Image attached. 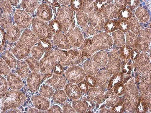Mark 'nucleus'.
<instances>
[{"mask_svg":"<svg viewBox=\"0 0 151 113\" xmlns=\"http://www.w3.org/2000/svg\"><path fill=\"white\" fill-rule=\"evenodd\" d=\"M49 25L50 28L54 33H59L62 30L61 24L57 20H53L50 22Z\"/></svg>","mask_w":151,"mask_h":113,"instance_id":"obj_24","label":"nucleus"},{"mask_svg":"<svg viewBox=\"0 0 151 113\" xmlns=\"http://www.w3.org/2000/svg\"><path fill=\"white\" fill-rule=\"evenodd\" d=\"M65 76L70 82L78 83L82 80L83 73L82 70L78 67H73L68 69Z\"/></svg>","mask_w":151,"mask_h":113,"instance_id":"obj_6","label":"nucleus"},{"mask_svg":"<svg viewBox=\"0 0 151 113\" xmlns=\"http://www.w3.org/2000/svg\"><path fill=\"white\" fill-rule=\"evenodd\" d=\"M22 112L19 109H14V110L9 112L8 113H21Z\"/></svg>","mask_w":151,"mask_h":113,"instance_id":"obj_37","label":"nucleus"},{"mask_svg":"<svg viewBox=\"0 0 151 113\" xmlns=\"http://www.w3.org/2000/svg\"><path fill=\"white\" fill-rule=\"evenodd\" d=\"M42 79V76L37 73L33 72L30 74L27 80L29 89L34 93L37 91Z\"/></svg>","mask_w":151,"mask_h":113,"instance_id":"obj_7","label":"nucleus"},{"mask_svg":"<svg viewBox=\"0 0 151 113\" xmlns=\"http://www.w3.org/2000/svg\"><path fill=\"white\" fill-rule=\"evenodd\" d=\"M46 83L57 89H60L66 85L67 82L65 78L61 75L54 74L52 78L47 80Z\"/></svg>","mask_w":151,"mask_h":113,"instance_id":"obj_9","label":"nucleus"},{"mask_svg":"<svg viewBox=\"0 0 151 113\" xmlns=\"http://www.w3.org/2000/svg\"><path fill=\"white\" fill-rule=\"evenodd\" d=\"M39 92L40 95L45 98L51 97L53 95L52 88L48 85L42 86L40 89Z\"/></svg>","mask_w":151,"mask_h":113,"instance_id":"obj_20","label":"nucleus"},{"mask_svg":"<svg viewBox=\"0 0 151 113\" xmlns=\"http://www.w3.org/2000/svg\"><path fill=\"white\" fill-rule=\"evenodd\" d=\"M32 54L34 58L39 60L44 53V51L39 45L33 46L31 50Z\"/></svg>","mask_w":151,"mask_h":113,"instance_id":"obj_22","label":"nucleus"},{"mask_svg":"<svg viewBox=\"0 0 151 113\" xmlns=\"http://www.w3.org/2000/svg\"><path fill=\"white\" fill-rule=\"evenodd\" d=\"M38 40L33 32L29 30H25L13 49V54L19 60L25 58L29 54L32 47Z\"/></svg>","mask_w":151,"mask_h":113,"instance_id":"obj_1","label":"nucleus"},{"mask_svg":"<svg viewBox=\"0 0 151 113\" xmlns=\"http://www.w3.org/2000/svg\"><path fill=\"white\" fill-rule=\"evenodd\" d=\"M37 15L40 19L47 21L51 19L52 14L49 8L46 5L42 4L38 8Z\"/></svg>","mask_w":151,"mask_h":113,"instance_id":"obj_13","label":"nucleus"},{"mask_svg":"<svg viewBox=\"0 0 151 113\" xmlns=\"http://www.w3.org/2000/svg\"><path fill=\"white\" fill-rule=\"evenodd\" d=\"M10 67L3 59H1V75L6 76L11 72Z\"/></svg>","mask_w":151,"mask_h":113,"instance_id":"obj_23","label":"nucleus"},{"mask_svg":"<svg viewBox=\"0 0 151 113\" xmlns=\"http://www.w3.org/2000/svg\"><path fill=\"white\" fill-rule=\"evenodd\" d=\"M27 112L30 113H44V112L39 110L37 109L34 108H29L27 111Z\"/></svg>","mask_w":151,"mask_h":113,"instance_id":"obj_33","label":"nucleus"},{"mask_svg":"<svg viewBox=\"0 0 151 113\" xmlns=\"http://www.w3.org/2000/svg\"><path fill=\"white\" fill-rule=\"evenodd\" d=\"M67 97V94L64 91L58 90L54 94L53 99L57 103H63L66 101Z\"/></svg>","mask_w":151,"mask_h":113,"instance_id":"obj_19","label":"nucleus"},{"mask_svg":"<svg viewBox=\"0 0 151 113\" xmlns=\"http://www.w3.org/2000/svg\"><path fill=\"white\" fill-rule=\"evenodd\" d=\"M7 81L1 75V97L7 91L9 85Z\"/></svg>","mask_w":151,"mask_h":113,"instance_id":"obj_26","label":"nucleus"},{"mask_svg":"<svg viewBox=\"0 0 151 113\" xmlns=\"http://www.w3.org/2000/svg\"><path fill=\"white\" fill-rule=\"evenodd\" d=\"M2 57L11 68L15 69L17 65V60L12 52L9 50H6L4 52Z\"/></svg>","mask_w":151,"mask_h":113,"instance_id":"obj_15","label":"nucleus"},{"mask_svg":"<svg viewBox=\"0 0 151 113\" xmlns=\"http://www.w3.org/2000/svg\"><path fill=\"white\" fill-rule=\"evenodd\" d=\"M12 21L11 17L9 14L4 13L1 18V25L2 28L5 29H8L12 26Z\"/></svg>","mask_w":151,"mask_h":113,"instance_id":"obj_21","label":"nucleus"},{"mask_svg":"<svg viewBox=\"0 0 151 113\" xmlns=\"http://www.w3.org/2000/svg\"><path fill=\"white\" fill-rule=\"evenodd\" d=\"M78 86L81 90L83 91H84V90L85 89V88H87L86 85L84 84L83 82H82L78 84Z\"/></svg>","mask_w":151,"mask_h":113,"instance_id":"obj_34","label":"nucleus"},{"mask_svg":"<svg viewBox=\"0 0 151 113\" xmlns=\"http://www.w3.org/2000/svg\"><path fill=\"white\" fill-rule=\"evenodd\" d=\"M47 113H62L61 109L58 106L55 105L50 107L47 111Z\"/></svg>","mask_w":151,"mask_h":113,"instance_id":"obj_30","label":"nucleus"},{"mask_svg":"<svg viewBox=\"0 0 151 113\" xmlns=\"http://www.w3.org/2000/svg\"><path fill=\"white\" fill-rule=\"evenodd\" d=\"M73 107L77 111L80 112H83L82 106H83L80 101H73Z\"/></svg>","mask_w":151,"mask_h":113,"instance_id":"obj_29","label":"nucleus"},{"mask_svg":"<svg viewBox=\"0 0 151 113\" xmlns=\"http://www.w3.org/2000/svg\"><path fill=\"white\" fill-rule=\"evenodd\" d=\"M17 71L18 75L22 78L27 77L29 75V70L26 64L23 62L18 61L17 67Z\"/></svg>","mask_w":151,"mask_h":113,"instance_id":"obj_16","label":"nucleus"},{"mask_svg":"<svg viewBox=\"0 0 151 113\" xmlns=\"http://www.w3.org/2000/svg\"><path fill=\"white\" fill-rule=\"evenodd\" d=\"M71 106L68 104H66L64 105L63 112V113H75L76 112Z\"/></svg>","mask_w":151,"mask_h":113,"instance_id":"obj_31","label":"nucleus"},{"mask_svg":"<svg viewBox=\"0 0 151 113\" xmlns=\"http://www.w3.org/2000/svg\"><path fill=\"white\" fill-rule=\"evenodd\" d=\"M55 43L60 48L67 49L69 48V42L67 40L66 37L62 34L56 35L54 38Z\"/></svg>","mask_w":151,"mask_h":113,"instance_id":"obj_14","label":"nucleus"},{"mask_svg":"<svg viewBox=\"0 0 151 113\" xmlns=\"http://www.w3.org/2000/svg\"><path fill=\"white\" fill-rule=\"evenodd\" d=\"M25 61L31 70L33 72L39 73L40 70V64L37 60L31 57H28Z\"/></svg>","mask_w":151,"mask_h":113,"instance_id":"obj_18","label":"nucleus"},{"mask_svg":"<svg viewBox=\"0 0 151 113\" xmlns=\"http://www.w3.org/2000/svg\"><path fill=\"white\" fill-rule=\"evenodd\" d=\"M25 99V95L20 91L14 90L6 92L1 97V113L18 108L24 103Z\"/></svg>","mask_w":151,"mask_h":113,"instance_id":"obj_2","label":"nucleus"},{"mask_svg":"<svg viewBox=\"0 0 151 113\" xmlns=\"http://www.w3.org/2000/svg\"><path fill=\"white\" fill-rule=\"evenodd\" d=\"M1 8L5 13L9 14L12 12V8L9 1H1Z\"/></svg>","mask_w":151,"mask_h":113,"instance_id":"obj_25","label":"nucleus"},{"mask_svg":"<svg viewBox=\"0 0 151 113\" xmlns=\"http://www.w3.org/2000/svg\"><path fill=\"white\" fill-rule=\"evenodd\" d=\"M78 1H75V2H73V3L72 4L73 7H74L77 8H79L80 7H81V4H80V3H81L80 2L78 3Z\"/></svg>","mask_w":151,"mask_h":113,"instance_id":"obj_35","label":"nucleus"},{"mask_svg":"<svg viewBox=\"0 0 151 113\" xmlns=\"http://www.w3.org/2000/svg\"><path fill=\"white\" fill-rule=\"evenodd\" d=\"M32 22L33 30L36 36L44 39L51 38L52 33L45 22L38 17L33 19Z\"/></svg>","mask_w":151,"mask_h":113,"instance_id":"obj_4","label":"nucleus"},{"mask_svg":"<svg viewBox=\"0 0 151 113\" xmlns=\"http://www.w3.org/2000/svg\"><path fill=\"white\" fill-rule=\"evenodd\" d=\"M20 29L17 26L12 25L8 29L6 39L10 43L16 42L20 36Z\"/></svg>","mask_w":151,"mask_h":113,"instance_id":"obj_12","label":"nucleus"},{"mask_svg":"<svg viewBox=\"0 0 151 113\" xmlns=\"http://www.w3.org/2000/svg\"><path fill=\"white\" fill-rule=\"evenodd\" d=\"M10 4L14 6H16L19 3V1H9Z\"/></svg>","mask_w":151,"mask_h":113,"instance_id":"obj_36","label":"nucleus"},{"mask_svg":"<svg viewBox=\"0 0 151 113\" xmlns=\"http://www.w3.org/2000/svg\"><path fill=\"white\" fill-rule=\"evenodd\" d=\"M65 91L70 99L76 100L81 96V93L78 87L73 83H69L65 87Z\"/></svg>","mask_w":151,"mask_h":113,"instance_id":"obj_11","label":"nucleus"},{"mask_svg":"<svg viewBox=\"0 0 151 113\" xmlns=\"http://www.w3.org/2000/svg\"><path fill=\"white\" fill-rule=\"evenodd\" d=\"M66 59L64 53L62 51H51L47 53L40 63V70L44 75H52L51 71L57 62L63 64Z\"/></svg>","mask_w":151,"mask_h":113,"instance_id":"obj_3","label":"nucleus"},{"mask_svg":"<svg viewBox=\"0 0 151 113\" xmlns=\"http://www.w3.org/2000/svg\"><path fill=\"white\" fill-rule=\"evenodd\" d=\"M54 72L57 75H62L64 72V69L63 65L60 64H55L53 68Z\"/></svg>","mask_w":151,"mask_h":113,"instance_id":"obj_28","label":"nucleus"},{"mask_svg":"<svg viewBox=\"0 0 151 113\" xmlns=\"http://www.w3.org/2000/svg\"><path fill=\"white\" fill-rule=\"evenodd\" d=\"M14 16L15 21L17 26L20 29H25L29 27L31 19L24 11L17 10Z\"/></svg>","mask_w":151,"mask_h":113,"instance_id":"obj_5","label":"nucleus"},{"mask_svg":"<svg viewBox=\"0 0 151 113\" xmlns=\"http://www.w3.org/2000/svg\"><path fill=\"white\" fill-rule=\"evenodd\" d=\"M6 35L4 31L1 28V53L3 51V49L5 45Z\"/></svg>","mask_w":151,"mask_h":113,"instance_id":"obj_32","label":"nucleus"},{"mask_svg":"<svg viewBox=\"0 0 151 113\" xmlns=\"http://www.w3.org/2000/svg\"><path fill=\"white\" fill-rule=\"evenodd\" d=\"M7 81L9 86L12 89L19 90L24 85L21 78L13 73H10L7 76Z\"/></svg>","mask_w":151,"mask_h":113,"instance_id":"obj_10","label":"nucleus"},{"mask_svg":"<svg viewBox=\"0 0 151 113\" xmlns=\"http://www.w3.org/2000/svg\"><path fill=\"white\" fill-rule=\"evenodd\" d=\"M31 101L34 106L38 109L47 111L50 107V102L42 96L33 95Z\"/></svg>","mask_w":151,"mask_h":113,"instance_id":"obj_8","label":"nucleus"},{"mask_svg":"<svg viewBox=\"0 0 151 113\" xmlns=\"http://www.w3.org/2000/svg\"><path fill=\"white\" fill-rule=\"evenodd\" d=\"M38 42V45L44 50L48 51L51 49V45L47 40L41 39Z\"/></svg>","mask_w":151,"mask_h":113,"instance_id":"obj_27","label":"nucleus"},{"mask_svg":"<svg viewBox=\"0 0 151 113\" xmlns=\"http://www.w3.org/2000/svg\"><path fill=\"white\" fill-rule=\"evenodd\" d=\"M38 5L37 1H22L21 6L27 12L33 13Z\"/></svg>","mask_w":151,"mask_h":113,"instance_id":"obj_17","label":"nucleus"}]
</instances>
